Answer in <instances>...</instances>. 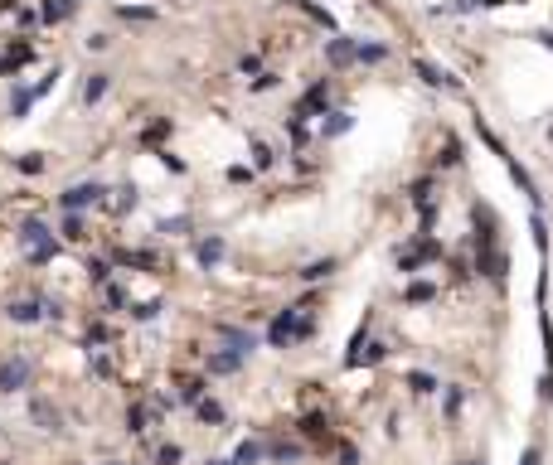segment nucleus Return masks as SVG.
Instances as JSON below:
<instances>
[{"label":"nucleus","mask_w":553,"mask_h":465,"mask_svg":"<svg viewBox=\"0 0 553 465\" xmlns=\"http://www.w3.org/2000/svg\"><path fill=\"white\" fill-rule=\"evenodd\" d=\"M326 107H331V78L311 82V92L291 107V116H306V121H311V111H321V116H326Z\"/></svg>","instance_id":"nucleus-2"},{"label":"nucleus","mask_w":553,"mask_h":465,"mask_svg":"<svg viewBox=\"0 0 553 465\" xmlns=\"http://www.w3.org/2000/svg\"><path fill=\"white\" fill-rule=\"evenodd\" d=\"M97 199H102V190H97V185H78V190L63 194V209H83V204H97Z\"/></svg>","instance_id":"nucleus-6"},{"label":"nucleus","mask_w":553,"mask_h":465,"mask_svg":"<svg viewBox=\"0 0 553 465\" xmlns=\"http://www.w3.org/2000/svg\"><path fill=\"white\" fill-rule=\"evenodd\" d=\"M529 233H534V247H539V252L549 247V228H544V214H534V223H529Z\"/></svg>","instance_id":"nucleus-16"},{"label":"nucleus","mask_w":553,"mask_h":465,"mask_svg":"<svg viewBox=\"0 0 553 465\" xmlns=\"http://www.w3.org/2000/svg\"><path fill=\"white\" fill-rule=\"evenodd\" d=\"M252 165H257V170H272V165H276V155H272V146H267V141H252Z\"/></svg>","instance_id":"nucleus-11"},{"label":"nucleus","mask_w":553,"mask_h":465,"mask_svg":"<svg viewBox=\"0 0 553 465\" xmlns=\"http://www.w3.org/2000/svg\"><path fill=\"white\" fill-rule=\"evenodd\" d=\"M384 58H388L384 44H364V39L355 44V63H384Z\"/></svg>","instance_id":"nucleus-8"},{"label":"nucleus","mask_w":553,"mask_h":465,"mask_svg":"<svg viewBox=\"0 0 553 465\" xmlns=\"http://www.w3.org/2000/svg\"><path fill=\"white\" fill-rule=\"evenodd\" d=\"M331 272H335V257H326V262H311V267L301 272V281H326Z\"/></svg>","instance_id":"nucleus-13"},{"label":"nucleus","mask_w":553,"mask_h":465,"mask_svg":"<svg viewBox=\"0 0 553 465\" xmlns=\"http://www.w3.org/2000/svg\"><path fill=\"white\" fill-rule=\"evenodd\" d=\"M199 417H204V422H223V407L219 403H199Z\"/></svg>","instance_id":"nucleus-18"},{"label":"nucleus","mask_w":553,"mask_h":465,"mask_svg":"<svg viewBox=\"0 0 553 465\" xmlns=\"http://www.w3.org/2000/svg\"><path fill=\"white\" fill-rule=\"evenodd\" d=\"M413 73H417L422 82H427V87H456V78H451L446 68H437V63H427V58H417V63H413Z\"/></svg>","instance_id":"nucleus-3"},{"label":"nucleus","mask_w":553,"mask_h":465,"mask_svg":"<svg viewBox=\"0 0 553 465\" xmlns=\"http://www.w3.org/2000/svg\"><path fill=\"white\" fill-rule=\"evenodd\" d=\"M520 465H539V446H529V451H525V461H520Z\"/></svg>","instance_id":"nucleus-21"},{"label":"nucleus","mask_w":553,"mask_h":465,"mask_svg":"<svg viewBox=\"0 0 553 465\" xmlns=\"http://www.w3.org/2000/svg\"><path fill=\"white\" fill-rule=\"evenodd\" d=\"M510 175H515V185H520V190H525L529 199H534V209H539V199H544V194L534 190V180H529V170H525V165H515V160H510Z\"/></svg>","instance_id":"nucleus-9"},{"label":"nucleus","mask_w":553,"mask_h":465,"mask_svg":"<svg viewBox=\"0 0 553 465\" xmlns=\"http://www.w3.org/2000/svg\"><path fill=\"white\" fill-rule=\"evenodd\" d=\"M549 141H553V126H549Z\"/></svg>","instance_id":"nucleus-23"},{"label":"nucleus","mask_w":553,"mask_h":465,"mask_svg":"<svg viewBox=\"0 0 553 465\" xmlns=\"http://www.w3.org/2000/svg\"><path fill=\"white\" fill-rule=\"evenodd\" d=\"M408 388H413L417 398H427V393H437V388H442V383H437L432 373H408Z\"/></svg>","instance_id":"nucleus-10"},{"label":"nucleus","mask_w":553,"mask_h":465,"mask_svg":"<svg viewBox=\"0 0 553 465\" xmlns=\"http://www.w3.org/2000/svg\"><path fill=\"white\" fill-rule=\"evenodd\" d=\"M326 58H331L335 68L355 63V39H331V44H326Z\"/></svg>","instance_id":"nucleus-5"},{"label":"nucleus","mask_w":553,"mask_h":465,"mask_svg":"<svg viewBox=\"0 0 553 465\" xmlns=\"http://www.w3.org/2000/svg\"><path fill=\"white\" fill-rule=\"evenodd\" d=\"M544 403H553V368L544 373Z\"/></svg>","instance_id":"nucleus-20"},{"label":"nucleus","mask_w":553,"mask_h":465,"mask_svg":"<svg viewBox=\"0 0 553 465\" xmlns=\"http://www.w3.org/2000/svg\"><path fill=\"white\" fill-rule=\"evenodd\" d=\"M296 315H301V305H291V310H281V315H276L272 320V329H267V334H272V344L276 349H286V344H296V339H306V334H311V320H296Z\"/></svg>","instance_id":"nucleus-1"},{"label":"nucleus","mask_w":553,"mask_h":465,"mask_svg":"<svg viewBox=\"0 0 553 465\" xmlns=\"http://www.w3.org/2000/svg\"><path fill=\"white\" fill-rule=\"evenodd\" d=\"M437 257V247L432 243H422V247H408V252H398V272H417L422 262H432Z\"/></svg>","instance_id":"nucleus-4"},{"label":"nucleus","mask_w":553,"mask_h":465,"mask_svg":"<svg viewBox=\"0 0 553 465\" xmlns=\"http://www.w3.org/2000/svg\"><path fill=\"white\" fill-rule=\"evenodd\" d=\"M539 39H544V49H553V34H539Z\"/></svg>","instance_id":"nucleus-22"},{"label":"nucleus","mask_w":553,"mask_h":465,"mask_svg":"<svg viewBox=\"0 0 553 465\" xmlns=\"http://www.w3.org/2000/svg\"><path fill=\"white\" fill-rule=\"evenodd\" d=\"M340 465H360V451H355V446H340Z\"/></svg>","instance_id":"nucleus-19"},{"label":"nucleus","mask_w":553,"mask_h":465,"mask_svg":"<svg viewBox=\"0 0 553 465\" xmlns=\"http://www.w3.org/2000/svg\"><path fill=\"white\" fill-rule=\"evenodd\" d=\"M403 296H408V301H432V296H437V286H432V281H413V286H408V291H403Z\"/></svg>","instance_id":"nucleus-14"},{"label":"nucleus","mask_w":553,"mask_h":465,"mask_svg":"<svg viewBox=\"0 0 553 465\" xmlns=\"http://www.w3.org/2000/svg\"><path fill=\"white\" fill-rule=\"evenodd\" d=\"M102 92H107V73H92V82H87V102H97V97H102Z\"/></svg>","instance_id":"nucleus-17"},{"label":"nucleus","mask_w":553,"mask_h":465,"mask_svg":"<svg viewBox=\"0 0 553 465\" xmlns=\"http://www.w3.org/2000/svg\"><path fill=\"white\" fill-rule=\"evenodd\" d=\"M219 257H223V243H219V238H204V243H199V262H204V267H214Z\"/></svg>","instance_id":"nucleus-12"},{"label":"nucleus","mask_w":553,"mask_h":465,"mask_svg":"<svg viewBox=\"0 0 553 465\" xmlns=\"http://www.w3.org/2000/svg\"><path fill=\"white\" fill-rule=\"evenodd\" d=\"M301 432H306L311 441H331V422L316 412V417H306V422H301Z\"/></svg>","instance_id":"nucleus-7"},{"label":"nucleus","mask_w":553,"mask_h":465,"mask_svg":"<svg viewBox=\"0 0 553 465\" xmlns=\"http://www.w3.org/2000/svg\"><path fill=\"white\" fill-rule=\"evenodd\" d=\"M326 136H340V131H350V111H331V126H321Z\"/></svg>","instance_id":"nucleus-15"}]
</instances>
